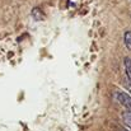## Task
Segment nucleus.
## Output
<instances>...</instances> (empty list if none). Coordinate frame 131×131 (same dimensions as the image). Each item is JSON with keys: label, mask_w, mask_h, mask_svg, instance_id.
<instances>
[{"label": "nucleus", "mask_w": 131, "mask_h": 131, "mask_svg": "<svg viewBox=\"0 0 131 131\" xmlns=\"http://www.w3.org/2000/svg\"><path fill=\"white\" fill-rule=\"evenodd\" d=\"M125 46L131 51V31H127L125 33Z\"/></svg>", "instance_id": "nucleus-5"}, {"label": "nucleus", "mask_w": 131, "mask_h": 131, "mask_svg": "<svg viewBox=\"0 0 131 131\" xmlns=\"http://www.w3.org/2000/svg\"><path fill=\"white\" fill-rule=\"evenodd\" d=\"M32 15H33V18L37 19V20L43 19V13H41V9H40V8H35L33 12H32Z\"/></svg>", "instance_id": "nucleus-4"}, {"label": "nucleus", "mask_w": 131, "mask_h": 131, "mask_svg": "<svg viewBox=\"0 0 131 131\" xmlns=\"http://www.w3.org/2000/svg\"><path fill=\"white\" fill-rule=\"evenodd\" d=\"M116 97H117L118 102H120L124 107H126L127 111L131 112V95H129L127 93H124V92H118Z\"/></svg>", "instance_id": "nucleus-1"}, {"label": "nucleus", "mask_w": 131, "mask_h": 131, "mask_svg": "<svg viewBox=\"0 0 131 131\" xmlns=\"http://www.w3.org/2000/svg\"><path fill=\"white\" fill-rule=\"evenodd\" d=\"M122 120H124V122H125L129 127H131V112L130 111H126V112L122 113Z\"/></svg>", "instance_id": "nucleus-2"}, {"label": "nucleus", "mask_w": 131, "mask_h": 131, "mask_svg": "<svg viewBox=\"0 0 131 131\" xmlns=\"http://www.w3.org/2000/svg\"><path fill=\"white\" fill-rule=\"evenodd\" d=\"M125 69H126V74L129 77V79L131 80V59L129 57H125Z\"/></svg>", "instance_id": "nucleus-3"}]
</instances>
